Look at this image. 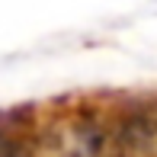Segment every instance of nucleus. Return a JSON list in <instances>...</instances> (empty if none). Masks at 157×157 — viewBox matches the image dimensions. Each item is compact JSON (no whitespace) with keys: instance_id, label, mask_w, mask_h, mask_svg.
I'll return each mask as SVG.
<instances>
[{"instance_id":"nucleus-1","label":"nucleus","mask_w":157,"mask_h":157,"mask_svg":"<svg viewBox=\"0 0 157 157\" xmlns=\"http://www.w3.org/2000/svg\"><path fill=\"white\" fill-rule=\"evenodd\" d=\"M0 157H23V151L16 147V141H10L6 135H0Z\"/></svg>"}]
</instances>
